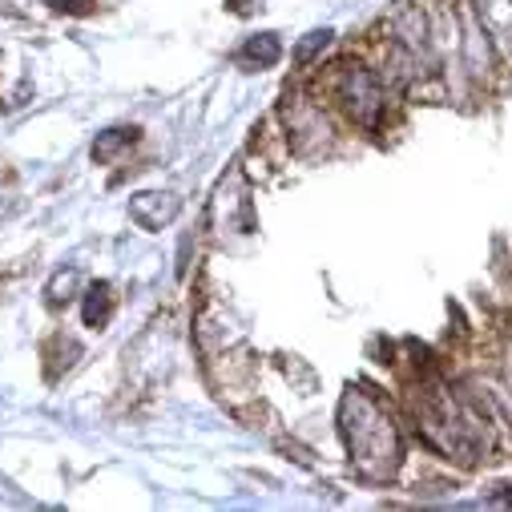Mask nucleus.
Listing matches in <instances>:
<instances>
[{"instance_id":"obj_6","label":"nucleus","mask_w":512,"mask_h":512,"mask_svg":"<svg viewBox=\"0 0 512 512\" xmlns=\"http://www.w3.org/2000/svg\"><path fill=\"white\" fill-rule=\"evenodd\" d=\"M279 57H283V45H279L275 33L246 37V45L238 49V65L242 69H271V65H279Z\"/></svg>"},{"instance_id":"obj_5","label":"nucleus","mask_w":512,"mask_h":512,"mask_svg":"<svg viewBox=\"0 0 512 512\" xmlns=\"http://www.w3.org/2000/svg\"><path fill=\"white\" fill-rule=\"evenodd\" d=\"M178 210H182L178 194H166V190H146V194H134V202H130V218H134L142 230H162V226H170V222L178 218Z\"/></svg>"},{"instance_id":"obj_4","label":"nucleus","mask_w":512,"mask_h":512,"mask_svg":"<svg viewBox=\"0 0 512 512\" xmlns=\"http://www.w3.org/2000/svg\"><path fill=\"white\" fill-rule=\"evenodd\" d=\"M283 117H287V138L295 142L299 154H311V150H319V146L331 142V125H327V117H323V105L287 93Z\"/></svg>"},{"instance_id":"obj_3","label":"nucleus","mask_w":512,"mask_h":512,"mask_svg":"<svg viewBox=\"0 0 512 512\" xmlns=\"http://www.w3.org/2000/svg\"><path fill=\"white\" fill-rule=\"evenodd\" d=\"M331 93L359 130H379L383 125V113H388V81L371 73L367 65H335Z\"/></svg>"},{"instance_id":"obj_8","label":"nucleus","mask_w":512,"mask_h":512,"mask_svg":"<svg viewBox=\"0 0 512 512\" xmlns=\"http://www.w3.org/2000/svg\"><path fill=\"white\" fill-rule=\"evenodd\" d=\"M77 359H81V343H77L73 335L57 331V335L45 343V375H49V379H57L61 371H69Z\"/></svg>"},{"instance_id":"obj_9","label":"nucleus","mask_w":512,"mask_h":512,"mask_svg":"<svg viewBox=\"0 0 512 512\" xmlns=\"http://www.w3.org/2000/svg\"><path fill=\"white\" fill-rule=\"evenodd\" d=\"M138 142V130H130V125H113V130H105V134H97V142H93V162H113L121 150H130Z\"/></svg>"},{"instance_id":"obj_13","label":"nucleus","mask_w":512,"mask_h":512,"mask_svg":"<svg viewBox=\"0 0 512 512\" xmlns=\"http://www.w3.org/2000/svg\"><path fill=\"white\" fill-rule=\"evenodd\" d=\"M254 5H259V0H226V9H230V13H238V17H246Z\"/></svg>"},{"instance_id":"obj_11","label":"nucleus","mask_w":512,"mask_h":512,"mask_svg":"<svg viewBox=\"0 0 512 512\" xmlns=\"http://www.w3.org/2000/svg\"><path fill=\"white\" fill-rule=\"evenodd\" d=\"M331 37H335L331 29H315V33H307V37L295 45V65H311V61L331 45Z\"/></svg>"},{"instance_id":"obj_12","label":"nucleus","mask_w":512,"mask_h":512,"mask_svg":"<svg viewBox=\"0 0 512 512\" xmlns=\"http://www.w3.org/2000/svg\"><path fill=\"white\" fill-rule=\"evenodd\" d=\"M53 13H69V17H89L97 0H45Z\"/></svg>"},{"instance_id":"obj_10","label":"nucleus","mask_w":512,"mask_h":512,"mask_svg":"<svg viewBox=\"0 0 512 512\" xmlns=\"http://www.w3.org/2000/svg\"><path fill=\"white\" fill-rule=\"evenodd\" d=\"M77 283H81V275L73 271V267H65V271H57L53 279H49V287H45V303L53 307V311H61L73 295H77Z\"/></svg>"},{"instance_id":"obj_1","label":"nucleus","mask_w":512,"mask_h":512,"mask_svg":"<svg viewBox=\"0 0 512 512\" xmlns=\"http://www.w3.org/2000/svg\"><path fill=\"white\" fill-rule=\"evenodd\" d=\"M339 436L355 472L371 484H388L404 460L400 428L367 388H347L339 400Z\"/></svg>"},{"instance_id":"obj_7","label":"nucleus","mask_w":512,"mask_h":512,"mask_svg":"<svg viewBox=\"0 0 512 512\" xmlns=\"http://www.w3.org/2000/svg\"><path fill=\"white\" fill-rule=\"evenodd\" d=\"M81 319H85V327H93V331H101L109 319H113V287L101 279V283H89V291H85V303H81Z\"/></svg>"},{"instance_id":"obj_2","label":"nucleus","mask_w":512,"mask_h":512,"mask_svg":"<svg viewBox=\"0 0 512 512\" xmlns=\"http://www.w3.org/2000/svg\"><path fill=\"white\" fill-rule=\"evenodd\" d=\"M412 416H416L420 440L456 464H476L488 452L484 416L472 412L468 404H460L448 388H424L412 400Z\"/></svg>"}]
</instances>
